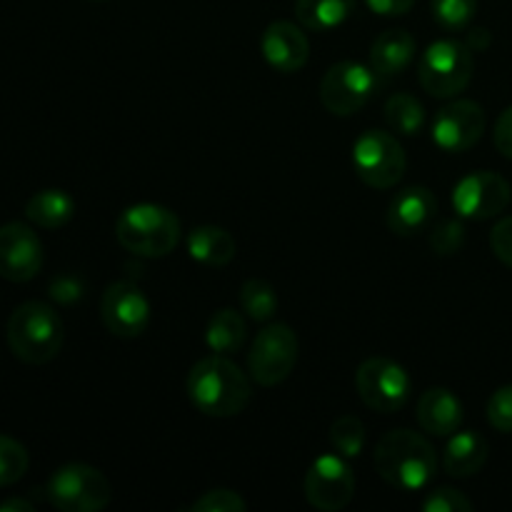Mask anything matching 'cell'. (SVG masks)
Here are the masks:
<instances>
[{"instance_id":"obj_1","label":"cell","mask_w":512,"mask_h":512,"mask_svg":"<svg viewBox=\"0 0 512 512\" xmlns=\"http://www.w3.org/2000/svg\"><path fill=\"white\" fill-rule=\"evenodd\" d=\"M188 398L208 418H233L250 403V380L228 355H208L190 368Z\"/></svg>"},{"instance_id":"obj_2","label":"cell","mask_w":512,"mask_h":512,"mask_svg":"<svg viewBox=\"0 0 512 512\" xmlns=\"http://www.w3.org/2000/svg\"><path fill=\"white\" fill-rule=\"evenodd\" d=\"M375 468L378 475L403 493H420L433 483L438 473L435 448L413 430H390L375 445Z\"/></svg>"},{"instance_id":"obj_3","label":"cell","mask_w":512,"mask_h":512,"mask_svg":"<svg viewBox=\"0 0 512 512\" xmlns=\"http://www.w3.org/2000/svg\"><path fill=\"white\" fill-rule=\"evenodd\" d=\"M10 350L28 365H45L60 353L65 328L60 315L40 300H28L13 310L5 328Z\"/></svg>"},{"instance_id":"obj_4","label":"cell","mask_w":512,"mask_h":512,"mask_svg":"<svg viewBox=\"0 0 512 512\" xmlns=\"http://www.w3.org/2000/svg\"><path fill=\"white\" fill-rule=\"evenodd\" d=\"M115 238L128 253L140 258H165L180 243V220L163 205H130L115 223Z\"/></svg>"},{"instance_id":"obj_5","label":"cell","mask_w":512,"mask_h":512,"mask_svg":"<svg viewBox=\"0 0 512 512\" xmlns=\"http://www.w3.org/2000/svg\"><path fill=\"white\" fill-rule=\"evenodd\" d=\"M475 58L468 43L460 40H435L428 45L418 63V80L433 98H455L473 80Z\"/></svg>"},{"instance_id":"obj_6","label":"cell","mask_w":512,"mask_h":512,"mask_svg":"<svg viewBox=\"0 0 512 512\" xmlns=\"http://www.w3.org/2000/svg\"><path fill=\"white\" fill-rule=\"evenodd\" d=\"M45 495L53 508L63 512H98L110 505L113 488L93 465L68 463L50 475Z\"/></svg>"},{"instance_id":"obj_7","label":"cell","mask_w":512,"mask_h":512,"mask_svg":"<svg viewBox=\"0 0 512 512\" xmlns=\"http://www.w3.org/2000/svg\"><path fill=\"white\" fill-rule=\"evenodd\" d=\"M353 165L368 188L388 190L403 180L408 158L395 135L385 130H365L353 145Z\"/></svg>"},{"instance_id":"obj_8","label":"cell","mask_w":512,"mask_h":512,"mask_svg":"<svg viewBox=\"0 0 512 512\" xmlns=\"http://www.w3.org/2000/svg\"><path fill=\"white\" fill-rule=\"evenodd\" d=\"M300 343L293 328L285 323H273L258 333L253 340V348L248 353V373L263 388H273L283 380L290 378V373L298 365Z\"/></svg>"},{"instance_id":"obj_9","label":"cell","mask_w":512,"mask_h":512,"mask_svg":"<svg viewBox=\"0 0 512 512\" xmlns=\"http://www.w3.org/2000/svg\"><path fill=\"white\" fill-rule=\"evenodd\" d=\"M355 388L370 410L393 415L408 405L413 383L403 365L390 358H368L355 373Z\"/></svg>"},{"instance_id":"obj_10","label":"cell","mask_w":512,"mask_h":512,"mask_svg":"<svg viewBox=\"0 0 512 512\" xmlns=\"http://www.w3.org/2000/svg\"><path fill=\"white\" fill-rule=\"evenodd\" d=\"M375 88H378V73L373 68L355 60H343V63L330 65L328 73L320 80V103L328 113L348 118L368 105Z\"/></svg>"},{"instance_id":"obj_11","label":"cell","mask_w":512,"mask_h":512,"mask_svg":"<svg viewBox=\"0 0 512 512\" xmlns=\"http://www.w3.org/2000/svg\"><path fill=\"white\" fill-rule=\"evenodd\" d=\"M355 495V475L348 458L325 453L313 460L305 473V498L313 508L335 512L348 508Z\"/></svg>"},{"instance_id":"obj_12","label":"cell","mask_w":512,"mask_h":512,"mask_svg":"<svg viewBox=\"0 0 512 512\" xmlns=\"http://www.w3.org/2000/svg\"><path fill=\"white\" fill-rule=\"evenodd\" d=\"M512 200L510 183L493 170H478L453 188V208L460 218L488 220L503 213Z\"/></svg>"},{"instance_id":"obj_13","label":"cell","mask_w":512,"mask_h":512,"mask_svg":"<svg viewBox=\"0 0 512 512\" xmlns=\"http://www.w3.org/2000/svg\"><path fill=\"white\" fill-rule=\"evenodd\" d=\"M100 318L115 338H138L150 323V303L130 280H118L100 298Z\"/></svg>"},{"instance_id":"obj_14","label":"cell","mask_w":512,"mask_h":512,"mask_svg":"<svg viewBox=\"0 0 512 512\" xmlns=\"http://www.w3.org/2000/svg\"><path fill=\"white\" fill-rule=\"evenodd\" d=\"M485 133V110L475 100H453L433 120V143L445 153H465Z\"/></svg>"},{"instance_id":"obj_15","label":"cell","mask_w":512,"mask_h":512,"mask_svg":"<svg viewBox=\"0 0 512 512\" xmlns=\"http://www.w3.org/2000/svg\"><path fill=\"white\" fill-rule=\"evenodd\" d=\"M43 268V243L25 223L0 228V278L10 283H28Z\"/></svg>"},{"instance_id":"obj_16","label":"cell","mask_w":512,"mask_h":512,"mask_svg":"<svg viewBox=\"0 0 512 512\" xmlns=\"http://www.w3.org/2000/svg\"><path fill=\"white\" fill-rule=\"evenodd\" d=\"M260 50H263L265 63L278 73H298L310 58L308 35L288 20H278L265 28L263 38H260Z\"/></svg>"},{"instance_id":"obj_17","label":"cell","mask_w":512,"mask_h":512,"mask_svg":"<svg viewBox=\"0 0 512 512\" xmlns=\"http://www.w3.org/2000/svg\"><path fill=\"white\" fill-rule=\"evenodd\" d=\"M435 213H438V200L430 188L413 185L390 200L388 228L400 238H413L433 223Z\"/></svg>"},{"instance_id":"obj_18","label":"cell","mask_w":512,"mask_h":512,"mask_svg":"<svg viewBox=\"0 0 512 512\" xmlns=\"http://www.w3.org/2000/svg\"><path fill=\"white\" fill-rule=\"evenodd\" d=\"M418 423L435 438H450L463 425V403L448 388H430L418 400Z\"/></svg>"},{"instance_id":"obj_19","label":"cell","mask_w":512,"mask_h":512,"mask_svg":"<svg viewBox=\"0 0 512 512\" xmlns=\"http://www.w3.org/2000/svg\"><path fill=\"white\" fill-rule=\"evenodd\" d=\"M415 38L403 28H393L380 33L370 48V68L378 73V78H395L403 73L415 60Z\"/></svg>"},{"instance_id":"obj_20","label":"cell","mask_w":512,"mask_h":512,"mask_svg":"<svg viewBox=\"0 0 512 512\" xmlns=\"http://www.w3.org/2000/svg\"><path fill=\"white\" fill-rule=\"evenodd\" d=\"M488 443L475 430L453 433L443 453V468L450 478H473L488 463Z\"/></svg>"},{"instance_id":"obj_21","label":"cell","mask_w":512,"mask_h":512,"mask_svg":"<svg viewBox=\"0 0 512 512\" xmlns=\"http://www.w3.org/2000/svg\"><path fill=\"white\" fill-rule=\"evenodd\" d=\"M188 253L195 263L208 265V268H223L238 253L235 238L225 228L218 225H200L188 235Z\"/></svg>"},{"instance_id":"obj_22","label":"cell","mask_w":512,"mask_h":512,"mask_svg":"<svg viewBox=\"0 0 512 512\" xmlns=\"http://www.w3.org/2000/svg\"><path fill=\"white\" fill-rule=\"evenodd\" d=\"M25 215H28L30 223L38 225V228H63V225H68L70 220H73L75 200L70 198L65 190L58 188L38 190V193L25 203Z\"/></svg>"},{"instance_id":"obj_23","label":"cell","mask_w":512,"mask_h":512,"mask_svg":"<svg viewBox=\"0 0 512 512\" xmlns=\"http://www.w3.org/2000/svg\"><path fill=\"white\" fill-rule=\"evenodd\" d=\"M245 335H248V328H245L243 315L233 308H223L210 318L205 328V345L215 355H233L243 348Z\"/></svg>"},{"instance_id":"obj_24","label":"cell","mask_w":512,"mask_h":512,"mask_svg":"<svg viewBox=\"0 0 512 512\" xmlns=\"http://www.w3.org/2000/svg\"><path fill=\"white\" fill-rule=\"evenodd\" d=\"M355 0H295V15L308 30H333L353 15Z\"/></svg>"},{"instance_id":"obj_25","label":"cell","mask_w":512,"mask_h":512,"mask_svg":"<svg viewBox=\"0 0 512 512\" xmlns=\"http://www.w3.org/2000/svg\"><path fill=\"white\" fill-rule=\"evenodd\" d=\"M385 120H388L390 130L398 135H415L423 130L425 123V108L415 95L410 93H395L393 98L385 103Z\"/></svg>"},{"instance_id":"obj_26","label":"cell","mask_w":512,"mask_h":512,"mask_svg":"<svg viewBox=\"0 0 512 512\" xmlns=\"http://www.w3.org/2000/svg\"><path fill=\"white\" fill-rule=\"evenodd\" d=\"M240 308L255 323H268L278 313V295H275L273 285L260 278L245 280L240 288Z\"/></svg>"},{"instance_id":"obj_27","label":"cell","mask_w":512,"mask_h":512,"mask_svg":"<svg viewBox=\"0 0 512 512\" xmlns=\"http://www.w3.org/2000/svg\"><path fill=\"white\" fill-rule=\"evenodd\" d=\"M330 445L343 458H358L365 448V428L363 420L355 415H340L333 425H330Z\"/></svg>"},{"instance_id":"obj_28","label":"cell","mask_w":512,"mask_h":512,"mask_svg":"<svg viewBox=\"0 0 512 512\" xmlns=\"http://www.w3.org/2000/svg\"><path fill=\"white\" fill-rule=\"evenodd\" d=\"M28 450L18 443V440L0 435V488L18 483L25 473H28Z\"/></svg>"},{"instance_id":"obj_29","label":"cell","mask_w":512,"mask_h":512,"mask_svg":"<svg viewBox=\"0 0 512 512\" xmlns=\"http://www.w3.org/2000/svg\"><path fill=\"white\" fill-rule=\"evenodd\" d=\"M430 8L445 30H460L478 13V0H430Z\"/></svg>"},{"instance_id":"obj_30","label":"cell","mask_w":512,"mask_h":512,"mask_svg":"<svg viewBox=\"0 0 512 512\" xmlns=\"http://www.w3.org/2000/svg\"><path fill=\"white\" fill-rule=\"evenodd\" d=\"M465 245V225L460 220H440L430 233V248L438 255H455Z\"/></svg>"},{"instance_id":"obj_31","label":"cell","mask_w":512,"mask_h":512,"mask_svg":"<svg viewBox=\"0 0 512 512\" xmlns=\"http://www.w3.org/2000/svg\"><path fill=\"white\" fill-rule=\"evenodd\" d=\"M193 512H245L248 510V503L240 498L235 490L220 488V490H208L203 498L195 500L190 505Z\"/></svg>"},{"instance_id":"obj_32","label":"cell","mask_w":512,"mask_h":512,"mask_svg":"<svg viewBox=\"0 0 512 512\" xmlns=\"http://www.w3.org/2000/svg\"><path fill=\"white\" fill-rule=\"evenodd\" d=\"M423 510L425 512H470L473 510V503H470L460 490L435 488L430 490L428 498L423 500Z\"/></svg>"},{"instance_id":"obj_33","label":"cell","mask_w":512,"mask_h":512,"mask_svg":"<svg viewBox=\"0 0 512 512\" xmlns=\"http://www.w3.org/2000/svg\"><path fill=\"white\" fill-rule=\"evenodd\" d=\"M488 420L498 433H512V385H503L488 400Z\"/></svg>"},{"instance_id":"obj_34","label":"cell","mask_w":512,"mask_h":512,"mask_svg":"<svg viewBox=\"0 0 512 512\" xmlns=\"http://www.w3.org/2000/svg\"><path fill=\"white\" fill-rule=\"evenodd\" d=\"M490 248L500 263L512 268V215L498 220V225L490 230Z\"/></svg>"},{"instance_id":"obj_35","label":"cell","mask_w":512,"mask_h":512,"mask_svg":"<svg viewBox=\"0 0 512 512\" xmlns=\"http://www.w3.org/2000/svg\"><path fill=\"white\" fill-rule=\"evenodd\" d=\"M495 148L512 160V105L500 113L498 123H495Z\"/></svg>"},{"instance_id":"obj_36","label":"cell","mask_w":512,"mask_h":512,"mask_svg":"<svg viewBox=\"0 0 512 512\" xmlns=\"http://www.w3.org/2000/svg\"><path fill=\"white\" fill-rule=\"evenodd\" d=\"M50 295L55 300H60V303H75V300L83 298V285L73 278H60L50 288Z\"/></svg>"},{"instance_id":"obj_37","label":"cell","mask_w":512,"mask_h":512,"mask_svg":"<svg viewBox=\"0 0 512 512\" xmlns=\"http://www.w3.org/2000/svg\"><path fill=\"white\" fill-rule=\"evenodd\" d=\"M368 8L375 15H385V18H395V15H405L413 8L415 0H365Z\"/></svg>"},{"instance_id":"obj_38","label":"cell","mask_w":512,"mask_h":512,"mask_svg":"<svg viewBox=\"0 0 512 512\" xmlns=\"http://www.w3.org/2000/svg\"><path fill=\"white\" fill-rule=\"evenodd\" d=\"M490 45V33L485 28H475V30H470V38H468V48L473 50H485Z\"/></svg>"},{"instance_id":"obj_39","label":"cell","mask_w":512,"mask_h":512,"mask_svg":"<svg viewBox=\"0 0 512 512\" xmlns=\"http://www.w3.org/2000/svg\"><path fill=\"white\" fill-rule=\"evenodd\" d=\"M0 512H33V503L30 500L10 498L5 503H0Z\"/></svg>"}]
</instances>
